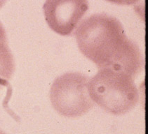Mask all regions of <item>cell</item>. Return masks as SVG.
<instances>
[{
  "instance_id": "cell-1",
  "label": "cell",
  "mask_w": 148,
  "mask_h": 134,
  "mask_svg": "<svg viewBox=\"0 0 148 134\" xmlns=\"http://www.w3.org/2000/svg\"><path fill=\"white\" fill-rule=\"evenodd\" d=\"M80 51L101 68L123 71L134 78L143 67L137 45L126 37L121 22L105 14L84 20L75 32Z\"/></svg>"
},
{
  "instance_id": "cell-2",
  "label": "cell",
  "mask_w": 148,
  "mask_h": 134,
  "mask_svg": "<svg viewBox=\"0 0 148 134\" xmlns=\"http://www.w3.org/2000/svg\"><path fill=\"white\" fill-rule=\"evenodd\" d=\"M133 78L123 71L101 68L89 80V95L93 102L106 112L123 115L132 110L139 100Z\"/></svg>"
},
{
  "instance_id": "cell-3",
  "label": "cell",
  "mask_w": 148,
  "mask_h": 134,
  "mask_svg": "<svg viewBox=\"0 0 148 134\" xmlns=\"http://www.w3.org/2000/svg\"><path fill=\"white\" fill-rule=\"evenodd\" d=\"M89 78L81 73H67L55 80L51 88L53 107L66 117H77L94 106L88 92Z\"/></svg>"
},
{
  "instance_id": "cell-4",
  "label": "cell",
  "mask_w": 148,
  "mask_h": 134,
  "mask_svg": "<svg viewBox=\"0 0 148 134\" xmlns=\"http://www.w3.org/2000/svg\"><path fill=\"white\" fill-rule=\"evenodd\" d=\"M50 28L62 36H69L88 9V0H47L43 6Z\"/></svg>"
},
{
  "instance_id": "cell-5",
  "label": "cell",
  "mask_w": 148,
  "mask_h": 134,
  "mask_svg": "<svg viewBox=\"0 0 148 134\" xmlns=\"http://www.w3.org/2000/svg\"><path fill=\"white\" fill-rule=\"evenodd\" d=\"M14 71V57L8 45L6 31L0 22V89L9 85Z\"/></svg>"
},
{
  "instance_id": "cell-6",
  "label": "cell",
  "mask_w": 148,
  "mask_h": 134,
  "mask_svg": "<svg viewBox=\"0 0 148 134\" xmlns=\"http://www.w3.org/2000/svg\"><path fill=\"white\" fill-rule=\"evenodd\" d=\"M107 1L119 5H133L138 2L140 0H107Z\"/></svg>"
},
{
  "instance_id": "cell-7",
  "label": "cell",
  "mask_w": 148,
  "mask_h": 134,
  "mask_svg": "<svg viewBox=\"0 0 148 134\" xmlns=\"http://www.w3.org/2000/svg\"><path fill=\"white\" fill-rule=\"evenodd\" d=\"M6 1V0H0V9H1V8L5 4Z\"/></svg>"
},
{
  "instance_id": "cell-8",
  "label": "cell",
  "mask_w": 148,
  "mask_h": 134,
  "mask_svg": "<svg viewBox=\"0 0 148 134\" xmlns=\"http://www.w3.org/2000/svg\"><path fill=\"white\" fill-rule=\"evenodd\" d=\"M0 134H6V133H4V132L3 131L0 130Z\"/></svg>"
}]
</instances>
